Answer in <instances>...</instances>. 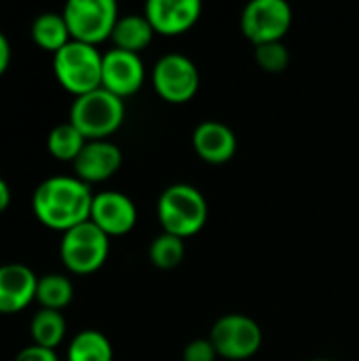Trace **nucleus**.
<instances>
[{
    "label": "nucleus",
    "instance_id": "nucleus-28",
    "mask_svg": "<svg viewBox=\"0 0 359 361\" xmlns=\"http://www.w3.org/2000/svg\"><path fill=\"white\" fill-rule=\"evenodd\" d=\"M311 361H334V360H311Z\"/></svg>",
    "mask_w": 359,
    "mask_h": 361
},
{
    "label": "nucleus",
    "instance_id": "nucleus-10",
    "mask_svg": "<svg viewBox=\"0 0 359 361\" xmlns=\"http://www.w3.org/2000/svg\"><path fill=\"white\" fill-rule=\"evenodd\" d=\"M146 68L138 53L110 49L104 53L102 63V89L125 99L138 93L144 85Z\"/></svg>",
    "mask_w": 359,
    "mask_h": 361
},
{
    "label": "nucleus",
    "instance_id": "nucleus-13",
    "mask_svg": "<svg viewBox=\"0 0 359 361\" xmlns=\"http://www.w3.org/2000/svg\"><path fill=\"white\" fill-rule=\"evenodd\" d=\"M123 165V152L110 140L87 142L78 159L72 163L74 176L87 186L110 180Z\"/></svg>",
    "mask_w": 359,
    "mask_h": 361
},
{
    "label": "nucleus",
    "instance_id": "nucleus-2",
    "mask_svg": "<svg viewBox=\"0 0 359 361\" xmlns=\"http://www.w3.org/2000/svg\"><path fill=\"white\" fill-rule=\"evenodd\" d=\"M209 207L205 195L193 184H171L167 186L157 203V218L163 233L186 239L197 235L207 224Z\"/></svg>",
    "mask_w": 359,
    "mask_h": 361
},
{
    "label": "nucleus",
    "instance_id": "nucleus-26",
    "mask_svg": "<svg viewBox=\"0 0 359 361\" xmlns=\"http://www.w3.org/2000/svg\"><path fill=\"white\" fill-rule=\"evenodd\" d=\"M8 66H11V42L0 32V76L8 70Z\"/></svg>",
    "mask_w": 359,
    "mask_h": 361
},
{
    "label": "nucleus",
    "instance_id": "nucleus-4",
    "mask_svg": "<svg viewBox=\"0 0 359 361\" xmlns=\"http://www.w3.org/2000/svg\"><path fill=\"white\" fill-rule=\"evenodd\" d=\"M102 63L104 53L97 47L70 40L53 55V74L61 89L80 97L102 87Z\"/></svg>",
    "mask_w": 359,
    "mask_h": 361
},
{
    "label": "nucleus",
    "instance_id": "nucleus-17",
    "mask_svg": "<svg viewBox=\"0 0 359 361\" xmlns=\"http://www.w3.org/2000/svg\"><path fill=\"white\" fill-rule=\"evenodd\" d=\"M32 40L38 49L49 51V53H57L59 49H63L72 36L70 30L66 25V19L61 13H40L34 21H32Z\"/></svg>",
    "mask_w": 359,
    "mask_h": 361
},
{
    "label": "nucleus",
    "instance_id": "nucleus-1",
    "mask_svg": "<svg viewBox=\"0 0 359 361\" xmlns=\"http://www.w3.org/2000/svg\"><path fill=\"white\" fill-rule=\"evenodd\" d=\"M91 186L76 176H51L32 195V214L49 231L68 233L91 218Z\"/></svg>",
    "mask_w": 359,
    "mask_h": 361
},
{
    "label": "nucleus",
    "instance_id": "nucleus-9",
    "mask_svg": "<svg viewBox=\"0 0 359 361\" xmlns=\"http://www.w3.org/2000/svg\"><path fill=\"white\" fill-rule=\"evenodd\" d=\"M199 80L195 61L182 53H167L152 68V87L169 104L190 102L199 91Z\"/></svg>",
    "mask_w": 359,
    "mask_h": 361
},
{
    "label": "nucleus",
    "instance_id": "nucleus-7",
    "mask_svg": "<svg viewBox=\"0 0 359 361\" xmlns=\"http://www.w3.org/2000/svg\"><path fill=\"white\" fill-rule=\"evenodd\" d=\"M207 338L212 341L218 357L229 361L252 360L262 347V330L258 322L241 313L222 315L212 326Z\"/></svg>",
    "mask_w": 359,
    "mask_h": 361
},
{
    "label": "nucleus",
    "instance_id": "nucleus-18",
    "mask_svg": "<svg viewBox=\"0 0 359 361\" xmlns=\"http://www.w3.org/2000/svg\"><path fill=\"white\" fill-rule=\"evenodd\" d=\"M32 345L55 351L66 338V317L61 311L38 309L30 322Z\"/></svg>",
    "mask_w": 359,
    "mask_h": 361
},
{
    "label": "nucleus",
    "instance_id": "nucleus-21",
    "mask_svg": "<svg viewBox=\"0 0 359 361\" xmlns=\"http://www.w3.org/2000/svg\"><path fill=\"white\" fill-rule=\"evenodd\" d=\"M74 298V286L66 275L49 273L44 277H38L36 286V302L40 309L51 311H63Z\"/></svg>",
    "mask_w": 359,
    "mask_h": 361
},
{
    "label": "nucleus",
    "instance_id": "nucleus-22",
    "mask_svg": "<svg viewBox=\"0 0 359 361\" xmlns=\"http://www.w3.org/2000/svg\"><path fill=\"white\" fill-rule=\"evenodd\" d=\"M150 262L161 271H171L184 260V239L174 237L169 233H161L152 239L148 247Z\"/></svg>",
    "mask_w": 359,
    "mask_h": 361
},
{
    "label": "nucleus",
    "instance_id": "nucleus-5",
    "mask_svg": "<svg viewBox=\"0 0 359 361\" xmlns=\"http://www.w3.org/2000/svg\"><path fill=\"white\" fill-rule=\"evenodd\" d=\"M110 254V237L99 231L91 220L70 228L61 235L59 258L66 271L72 275H93L97 273Z\"/></svg>",
    "mask_w": 359,
    "mask_h": 361
},
{
    "label": "nucleus",
    "instance_id": "nucleus-3",
    "mask_svg": "<svg viewBox=\"0 0 359 361\" xmlns=\"http://www.w3.org/2000/svg\"><path fill=\"white\" fill-rule=\"evenodd\" d=\"M68 121L83 133L87 142L108 140L125 121V102L99 87L74 99Z\"/></svg>",
    "mask_w": 359,
    "mask_h": 361
},
{
    "label": "nucleus",
    "instance_id": "nucleus-27",
    "mask_svg": "<svg viewBox=\"0 0 359 361\" xmlns=\"http://www.w3.org/2000/svg\"><path fill=\"white\" fill-rule=\"evenodd\" d=\"M11 199H13V195H11V186L6 184V180H4V178H0V214L8 209Z\"/></svg>",
    "mask_w": 359,
    "mask_h": 361
},
{
    "label": "nucleus",
    "instance_id": "nucleus-23",
    "mask_svg": "<svg viewBox=\"0 0 359 361\" xmlns=\"http://www.w3.org/2000/svg\"><path fill=\"white\" fill-rule=\"evenodd\" d=\"M254 57H256V63L269 74H279L290 63V51L284 44V40L254 47Z\"/></svg>",
    "mask_w": 359,
    "mask_h": 361
},
{
    "label": "nucleus",
    "instance_id": "nucleus-12",
    "mask_svg": "<svg viewBox=\"0 0 359 361\" xmlns=\"http://www.w3.org/2000/svg\"><path fill=\"white\" fill-rule=\"evenodd\" d=\"M144 15L150 21L154 34L178 36L190 30L201 17L199 0H150L144 6Z\"/></svg>",
    "mask_w": 359,
    "mask_h": 361
},
{
    "label": "nucleus",
    "instance_id": "nucleus-19",
    "mask_svg": "<svg viewBox=\"0 0 359 361\" xmlns=\"http://www.w3.org/2000/svg\"><path fill=\"white\" fill-rule=\"evenodd\" d=\"M85 144H87V140L70 121L55 125L47 137L49 154L57 161H63V163H74L78 159V154L83 152Z\"/></svg>",
    "mask_w": 359,
    "mask_h": 361
},
{
    "label": "nucleus",
    "instance_id": "nucleus-25",
    "mask_svg": "<svg viewBox=\"0 0 359 361\" xmlns=\"http://www.w3.org/2000/svg\"><path fill=\"white\" fill-rule=\"evenodd\" d=\"M13 361H59V357L51 349H42V347L30 345V347L21 349Z\"/></svg>",
    "mask_w": 359,
    "mask_h": 361
},
{
    "label": "nucleus",
    "instance_id": "nucleus-24",
    "mask_svg": "<svg viewBox=\"0 0 359 361\" xmlns=\"http://www.w3.org/2000/svg\"><path fill=\"white\" fill-rule=\"evenodd\" d=\"M218 353L212 345L209 338H195L190 341L184 351H182V361H216Z\"/></svg>",
    "mask_w": 359,
    "mask_h": 361
},
{
    "label": "nucleus",
    "instance_id": "nucleus-6",
    "mask_svg": "<svg viewBox=\"0 0 359 361\" xmlns=\"http://www.w3.org/2000/svg\"><path fill=\"white\" fill-rule=\"evenodd\" d=\"M72 40L97 47L112 36L118 21L114 0H70L61 11Z\"/></svg>",
    "mask_w": 359,
    "mask_h": 361
},
{
    "label": "nucleus",
    "instance_id": "nucleus-15",
    "mask_svg": "<svg viewBox=\"0 0 359 361\" xmlns=\"http://www.w3.org/2000/svg\"><path fill=\"white\" fill-rule=\"evenodd\" d=\"M193 148L201 161L222 165L235 157L237 135L229 125L220 121H203L193 131Z\"/></svg>",
    "mask_w": 359,
    "mask_h": 361
},
{
    "label": "nucleus",
    "instance_id": "nucleus-16",
    "mask_svg": "<svg viewBox=\"0 0 359 361\" xmlns=\"http://www.w3.org/2000/svg\"><path fill=\"white\" fill-rule=\"evenodd\" d=\"M152 38H154V30L150 21L146 19V15H138V13L118 17L110 36V40L114 42V49L138 53V55L152 42Z\"/></svg>",
    "mask_w": 359,
    "mask_h": 361
},
{
    "label": "nucleus",
    "instance_id": "nucleus-20",
    "mask_svg": "<svg viewBox=\"0 0 359 361\" xmlns=\"http://www.w3.org/2000/svg\"><path fill=\"white\" fill-rule=\"evenodd\" d=\"M68 361H112L114 351L106 334L97 330L78 332L68 345Z\"/></svg>",
    "mask_w": 359,
    "mask_h": 361
},
{
    "label": "nucleus",
    "instance_id": "nucleus-11",
    "mask_svg": "<svg viewBox=\"0 0 359 361\" xmlns=\"http://www.w3.org/2000/svg\"><path fill=\"white\" fill-rule=\"evenodd\" d=\"M89 220L108 237H123L133 231L138 222V207L127 195L118 190H104L93 197Z\"/></svg>",
    "mask_w": 359,
    "mask_h": 361
},
{
    "label": "nucleus",
    "instance_id": "nucleus-14",
    "mask_svg": "<svg viewBox=\"0 0 359 361\" xmlns=\"http://www.w3.org/2000/svg\"><path fill=\"white\" fill-rule=\"evenodd\" d=\"M36 273L19 262L0 264V315H15L36 300Z\"/></svg>",
    "mask_w": 359,
    "mask_h": 361
},
{
    "label": "nucleus",
    "instance_id": "nucleus-8",
    "mask_svg": "<svg viewBox=\"0 0 359 361\" xmlns=\"http://www.w3.org/2000/svg\"><path fill=\"white\" fill-rule=\"evenodd\" d=\"M292 6L286 0H252L245 4L239 23L245 38L258 47L267 42H279L292 27Z\"/></svg>",
    "mask_w": 359,
    "mask_h": 361
}]
</instances>
